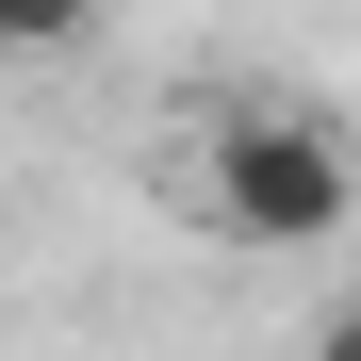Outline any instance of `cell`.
<instances>
[{"mask_svg": "<svg viewBox=\"0 0 361 361\" xmlns=\"http://www.w3.org/2000/svg\"><path fill=\"white\" fill-rule=\"evenodd\" d=\"M99 0H0V49H82Z\"/></svg>", "mask_w": 361, "mask_h": 361, "instance_id": "cell-2", "label": "cell"}, {"mask_svg": "<svg viewBox=\"0 0 361 361\" xmlns=\"http://www.w3.org/2000/svg\"><path fill=\"white\" fill-rule=\"evenodd\" d=\"M312 361H361V295H345V312H329V329H312Z\"/></svg>", "mask_w": 361, "mask_h": 361, "instance_id": "cell-3", "label": "cell"}, {"mask_svg": "<svg viewBox=\"0 0 361 361\" xmlns=\"http://www.w3.org/2000/svg\"><path fill=\"white\" fill-rule=\"evenodd\" d=\"M197 214L230 230V247H329V230L361 214V148L329 132V115H230V132L197 148Z\"/></svg>", "mask_w": 361, "mask_h": 361, "instance_id": "cell-1", "label": "cell"}]
</instances>
